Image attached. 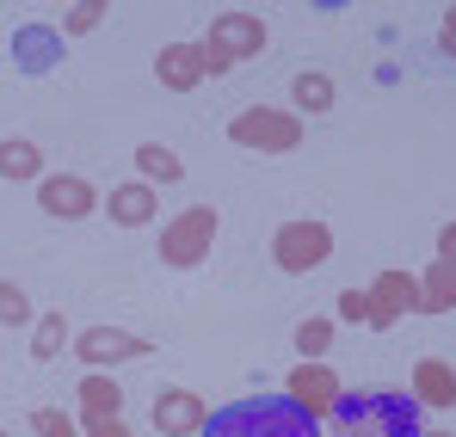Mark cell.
<instances>
[{"label": "cell", "instance_id": "obj_1", "mask_svg": "<svg viewBox=\"0 0 456 437\" xmlns=\"http://www.w3.org/2000/svg\"><path fill=\"white\" fill-rule=\"evenodd\" d=\"M333 437H426V407L407 388H352L327 413Z\"/></svg>", "mask_w": 456, "mask_h": 437}, {"label": "cell", "instance_id": "obj_2", "mask_svg": "<svg viewBox=\"0 0 456 437\" xmlns=\"http://www.w3.org/2000/svg\"><path fill=\"white\" fill-rule=\"evenodd\" d=\"M204 437H321V419L303 413L290 394H247L210 413Z\"/></svg>", "mask_w": 456, "mask_h": 437}, {"label": "cell", "instance_id": "obj_3", "mask_svg": "<svg viewBox=\"0 0 456 437\" xmlns=\"http://www.w3.org/2000/svg\"><path fill=\"white\" fill-rule=\"evenodd\" d=\"M259 50H265V19H259V12H223V19L204 31V80H210V74L223 80L228 69L253 62Z\"/></svg>", "mask_w": 456, "mask_h": 437}, {"label": "cell", "instance_id": "obj_4", "mask_svg": "<svg viewBox=\"0 0 456 437\" xmlns=\"http://www.w3.org/2000/svg\"><path fill=\"white\" fill-rule=\"evenodd\" d=\"M333 259V228L314 216H297V222H278V234H272V265L284 271V278H308V271H321Z\"/></svg>", "mask_w": 456, "mask_h": 437}, {"label": "cell", "instance_id": "obj_5", "mask_svg": "<svg viewBox=\"0 0 456 437\" xmlns=\"http://www.w3.org/2000/svg\"><path fill=\"white\" fill-rule=\"evenodd\" d=\"M228 142L253 148V154H290V148H303V117L278 111V105H247L228 117Z\"/></svg>", "mask_w": 456, "mask_h": 437}, {"label": "cell", "instance_id": "obj_6", "mask_svg": "<svg viewBox=\"0 0 456 437\" xmlns=\"http://www.w3.org/2000/svg\"><path fill=\"white\" fill-rule=\"evenodd\" d=\"M210 247H216V210L210 204H191L160 228V265H173V271H198L210 259Z\"/></svg>", "mask_w": 456, "mask_h": 437}, {"label": "cell", "instance_id": "obj_7", "mask_svg": "<svg viewBox=\"0 0 456 437\" xmlns=\"http://www.w3.org/2000/svg\"><path fill=\"white\" fill-rule=\"evenodd\" d=\"M37 210L56 222H86L99 210V191L80 179V173H44V185H37Z\"/></svg>", "mask_w": 456, "mask_h": 437}, {"label": "cell", "instance_id": "obj_8", "mask_svg": "<svg viewBox=\"0 0 456 437\" xmlns=\"http://www.w3.org/2000/svg\"><path fill=\"white\" fill-rule=\"evenodd\" d=\"M284 394L303 407V413H314V419H327L333 407H339V394H346V382L333 376L327 364H297L290 376H284Z\"/></svg>", "mask_w": 456, "mask_h": 437}, {"label": "cell", "instance_id": "obj_9", "mask_svg": "<svg viewBox=\"0 0 456 437\" xmlns=\"http://www.w3.org/2000/svg\"><path fill=\"white\" fill-rule=\"evenodd\" d=\"M75 352H80V364L105 369V364H130V358H149L154 339H136V333H124V327H86V333L75 339Z\"/></svg>", "mask_w": 456, "mask_h": 437}, {"label": "cell", "instance_id": "obj_10", "mask_svg": "<svg viewBox=\"0 0 456 437\" xmlns=\"http://www.w3.org/2000/svg\"><path fill=\"white\" fill-rule=\"evenodd\" d=\"M204 425H210V407L191 388H160L154 394V432L160 437H204Z\"/></svg>", "mask_w": 456, "mask_h": 437}, {"label": "cell", "instance_id": "obj_11", "mask_svg": "<svg viewBox=\"0 0 456 437\" xmlns=\"http://www.w3.org/2000/svg\"><path fill=\"white\" fill-rule=\"evenodd\" d=\"M413 290H419V278H413V271H377L364 327H370V333H388L401 314H413Z\"/></svg>", "mask_w": 456, "mask_h": 437}, {"label": "cell", "instance_id": "obj_12", "mask_svg": "<svg viewBox=\"0 0 456 437\" xmlns=\"http://www.w3.org/2000/svg\"><path fill=\"white\" fill-rule=\"evenodd\" d=\"M105 216L118 222V228H149L160 216V191L142 185V179H124L118 191H105Z\"/></svg>", "mask_w": 456, "mask_h": 437}, {"label": "cell", "instance_id": "obj_13", "mask_svg": "<svg viewBox=\"0 0 456 437\" xmlns=\"http://www.w3.org/2000/svg\"><path fill=\"white\" fill-rule=\"evenodd\" d=\"M154 80H160L167 93H191V86L204 80V44H160Z\"/></svg>", "mask_w": 456, "mask_h": 437}, {"label": "cell", "instance_id": "obj_14", "mask_svg": "<svg viewBox=\"0 0 456 437\" xmlns=\"http://www.w3.org/2000/svg\"><path fill=\"white\" fill-rule=\"evenodd\" d=\"M413 401L432 407V413L456 407V369L444 364V358H419V364H413Z\"/></svg>", "mask_w": 456, "mask_h": 437}, {"label": "cell", "instance_id": "obj_15", "mask_svg": "<svg viewBox=\"0 0 456 437\" xmlns=\"http://www.w3.org/2000/svg\"><path fill=\"white\" fill-rule=\"evenodd\" d=\"M456 308V265L451 259H432L419 271V290H413V314H451Z\"/></svg>", "mask_w": 456, "mask_h": 437}, {"label": "cell", "instance_id": "obj_16", "mask_svg": "<svg viewBox=\"0 0 456 437\" xmlns=\"http://www.w3.org/2000/svg\"><path fill=\"white\" fill-rule=\"evenodd\" d=\"M12 56H19L25 74H50L56 62H62V37H56L50 25H25V31L12 37Z\"/></svg>", "mask_w": 456, "mask_h": 437}, {"label": "cell", "instance_id": "obj_17", "mask_svg": "<svg viewBox=\"0 0 456 437\" xmlns=\"http://www.w3.org/2000/svg\"><path fill=\"white\" fill-rule=\"evenodd\" d=\"M0 179L6 185H44V148L31 142V136H6L0 142Z\"/></svg>", "mask_w": 456, "mask_h": 437}, {"label": "cell", "instance_id": "obj_18", "mask_svg": "<svg viewBox=\"0 0 456 437\" xmlns=\"http://www.w3.org/2000/svg\"><path fill=\"white\" fill-rule=\"evenodd\" d=\"M118 413H124V388H118V376H105V369L80 376V425H86V419H118Z\"/></svg>", "mask_w": 456, "mask_h": 437}, {"label": "cell", "instance_id": "obj_19", "mask_svg": "<svg viewBox=\"0 0 456 437\" xmlns=\"http://www.w3.org/2000/svg\"><path fill=\"white\" fill-rule=\"evenodd\" d=\"M75 339H69V314H37V333H31V364H56L62 352H69Z\"/></svg>", "mask_w": 456, "mask_h": 437}, {"label": "cell", "instance_id": "obj_20", "mask_svg": "<svg viewBox=\"0 0 456 437\" xmlns=\"http://www.w3.org/2000/svg\"><path fill=\"white\" fill-rule=\"evenodd\" d=\"M136 166H142V185H154V191L185 179V160H179L173 148H160V142H142V148H136Z\"/></svg>", "mask_w": 456, "mask_h": 437}, {"label": "cell", "instance_id": "obj_21", "mask_svg": "<svg viewBox=\"0 0 456 437\" xmlns=\"http://www.w3.org/2000/svg\"><path fill=\"white\" fill-rule=\"evenodd\" d=\"M290 93H297V111H308V117H321V111H333V74H321V69H303L297 80H290Z\"/></svg>", "mask_w": 456, "mask_h": 437}, {"label": "cell", "instance_id": "obj_22", "mask_svg": "<svg viewBox=\"0 0 456 437\" xmlns=\"http://www.w3.org/2000/svg\"><path fill=\"white\" fill-rule=\"evenodd\" d=\"M339 333H333V320L327 314H308L303 327H297V352H303V364H327V345H333Z\"/></svg>", "mask_w": 456, "mask_h": 437}, {"label": "cell", "instance_id": "obj_23", "mask_svg": "<svg viewBox=\"0 0 456 437\" xmlns=\"http://www.w3.org/2000/svg\"><path fill=\"white\" fill-rule=\"evenodd\" d=\"M0 327H31V295L12 278H0Z\"/></svg>", "mask_w": 456, "mask_h": 437}, {"label": "cell", "instance_id": "obj_24", "mask_svg": "<svg viewBox=\"0 0 456 437\" xmlns=\"http://www.w3.org/2000/svg\"><path fill=\"white\" fill-rule=\"evenodd\" d=\"M31 432L37 437H80V419L62 413V407H37V413H31Z\"/></svg>", "mask_w": 456, "mask_h": 437}, {"label": "cell", "instance_id": "obj_25", "mask_svg": "<svg viewBox=\"0 0 456 437\" xmlns=\"http://www.w3.org/2000/svg\"><path fill=\"white\" fill-rule=\"evenodd\" d=\"M99 25H105V6H99V0L69 6V19H62V31H69V37H86V31H99Z\"/></svg>", "mask_w": 456, "mask_h": 437}, {"label": "cell", "instance_id": "obj_26", "mask_svg": "<svg viewBox=\"0 0 456 437\" xmlns=\"http://www.w3.org/2000/svg\"><path fill=\"white\" fill-rule=\"evenodd\" d=\"M80 437H136V432H130V419L118 413V419H86V425H80Z\"/></svg>", "mask_w": 456, "mask_h": 437}, {"label": "cell", "instance_id": "obj_27", "mask_svg": "<svg viewBox=\"0 0 456 437\" xmlns=\"http://www.w3.org/2000/svg\"><path fill=\"white\" fill-rule=\"evenodd\" d=\"M370 314V290H346L339 295V320H364Z\"/></svg>", "mask_w": 456, "mask_h": 437}, {"label": "cell", "instance_id": "obj_28", "mask_svg": "<svg viewBox=\"0 0 456 437\" xmlns=\"http://www.w3.org/2000/svg\"><path fill=\"white\" fill-rule=\"evenodd\" d=\"M438 259H451V265H456V222L438 228Z\"/></svg>", "mask_w": 456, "mask_h": 437}, {"label": "cell", "instance_id": "obj_29", "mask_svg": "<svg viewBox=\"0 0 456 437\" xmlns=\"http://www.w3.org/2000/svg\"><path fill=\"white\" fill-rule=\"evenodd\" d=\"M438 44H444V56H451V62H456V6H451V12H444V31H438Z\"/></svg>", "mask_w": 456, "mask_h": 437}, {"label": "cell", "instance_id": "obj_30", "mask_svg": "<svg viewBox=\"0 0 456 437\" xmlns=\"http://www.w3.org/2000/svg\"><path fill=\"white\" fill-rule=\"evenodd\" d=\"M426 437H456V432H426Z\"/></svg>", "mask_w": 456, "mask_h": 437}, {"label": "cell", "instance_id": "obj_31", "mask_svg": "<svg viewBox=\"0 0 456 437\" xmlns=\"http://www.w3.org/2000/svg\"><path fill=\"white\" fill-rule=\"evenodd\" d=\"M0 437H12V432H0Z\"/></svg>", "mask_w": 456, "mask_h": 437}]
</instances>
